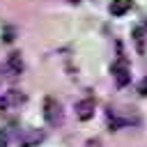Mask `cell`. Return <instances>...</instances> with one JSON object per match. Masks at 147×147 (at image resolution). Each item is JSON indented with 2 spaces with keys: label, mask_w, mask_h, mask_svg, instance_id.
<instances>
[{
  "label": "cell",
  "mask_w": 147,
  "mask_h": 147,
  "mask_svg": "<svg viewBox=\"0 0 147 147\" xmlns=\"http://www.w3.org/2000/svg\"><path fill=\"white\" fill-rule=\"evenodd\" d=\"M133 37H136V44H138V51H142V28H138V30L133 32Z\"/></svg>",
  "instance_id": "cell-7"
},
{
  "label": "cell",
  "mask_w": 147,
  "mask_h": 147,
  "mask_svg": "<svg viewBox=\"0 0 147 147\" xmlns=\"http://www.w3.org/2000/svg\"><path fill=\"white\" fill-rule=\"evenodd\" d=\"M44 117H46V122H48L51 126H55V124L62 119V108H60V103H57L53 96H46V99H44Z\"/></svg>",
  "instance_id": "cell-1"
},
{
  "label": "cell",
  "mask_w": 147,
  "mask_h": 147,
  "mask_svg": "<svg viewBox=\"0 0 147 147\" xmlns=\"http://www.w3.org/2000/svg\"><path fill=\"white\" fill-rule=\"evenodd\" d=\"M0 147H7V136H5V131H0Z\"/></svg>",
  "instance_id": "cell-10"
},
{
  "label": "cell",
  "mask_w": 147,
  "mask_h": 147,
  "mask_svg": "<svg viewBox=\"0 0 147 147\" xmlns=\"http://www.w3.org/2000/svg\"><path fill=\"white\" fill-rule=\"evenodd\" d=\"M76 117L80 119V122H87V119H92L94 117V99H90V96H85V99H80V101H76Z\"/></svg>",
  "instance_id": "cell-4"
},
{
  "label": "cell",
  "mask_w": 147,
  "mask_h": 147,
  "mask_svg": "<svg viewBox=\"0 0 147 147\" xmlns=\"http://www.w3.org/2000/svg\"><path fill=\"white\" fill-rule=\"evenodd\" d=\"M5 67H7V74H9V76H18V74L23 71V57H21V53H16V51L9 53Z\"/></svg>",
  "instance_id": "cell-5"
},
{
  "label": "cell",
  "mask_w": 147,
  "mask_h": 147,
  "mask_svg": "<svg viewBox=\"0 0 147 147\" xmlns=\"http://www.w3.org/2000/svg\"><path fill=\"white\" fill-rule=\"evenodd\" d=\"M138 94L140 96H147V78H142V83L138 85Z\"/></svg>",
  "instance_id": "cell-8"
},
{
  "label": "cell",
  "mask_w": 147,
  "mask_h": 147,
  "mask_svg": "<svg viewBox=\"0 0 147 147\" xmlns=\"http://www.w3.org/2000/svg\"><path fill=\"white\" fill-rule=\"evenodd\" d=\"M131 0H113L110 2V14L113 16H122V14H126L129 9H131Z\"/></svg>",
  "instance_id": "cell-6"
},
{
  "label": "cell",
  "mask_w": 147,
  "mask_h": 147,
  "mask_svg": "<svg viewBox=\"0 0 147 147\" xmlns=\"http://www.w3.org/2000/svg\"><path fill=\"white\" fill-rule=\"evenodd\" d=\"M23 101H25V94H23V92L9 90V92H5V94L0 96V110H14V108H18Z\"/></svg>",
  "instance_id": "cell-3"
},
{
  "label": "cell",
  "mask_w": 147,
  "mask_h": 147,
  "mask_svg": "<svg viewBox=\"0 0 147 147\" xmlns=\"http://www.w3.org/2000/svg\"><path fill=\"white\" fill-rule=\"evenodd\" d=\"M113 78L119 87H126L131 83V71H129V64L124 62V57H119L115 64H113Z\"/></svg>",
  "instance_id": "cell-2"
},
{
  "label": "cell",
  "mask_w": 147,
  "mask_h": 147,
  "mask_svg": "<svg viewBox=\"0 0 147 147\" xmlns=\"http://www.w3.org/2000/svg\"><path fill=\"white\" fill-rule=\"evenodd\" d=\"M67 2H71V5H78V2H80V0H67Z\"/></svg>",
  "instance_id": "cell-11"
},
{
  "label": "cell",
  "mask_w": 147,
  "mask_h": 147,
  "mask_svg": "<svg viewBox=\"0 0 147 147\" xmlns=\"http://www.w3.org/2000/svg\"><path fill=\"white\" fill-rule=\"evenodd\" d=\"M85 147H101V142H99L96 138H90V140L85 142Z\"/></svg>",
  "instance_id": "cell-9"
}]
</instances>
